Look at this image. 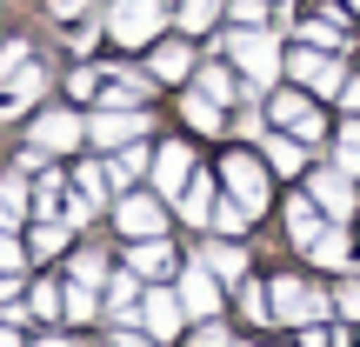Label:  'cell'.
Masks as SVG:
<instances>
[{
  "mask_svg": "<svg viewBox=\"0 0 360 347\" xmlns=\"http://www.w3.org/2000/svg\"><path fill=\"white\" fill-rule=\"evenodd\" d=\"M314 201H321L327 214H347V207H354V187H347V174H314Z\"/></svg>",
  "mask_w": 360,
  "mask_h": 347,
  "instance_id": "5bb4252c",
  "label": "cell"
},
{
  "mask_svg": "<svg viewBox=\"0 0 360 347\" xmlns=\"http://www.w3.org/2000/svg\"><path fill=\"white\" fill-rule=\"evenodd\" d=\"M107 301H114V314L141 308V281H134V274H120V281H114V294H107Z\"/></svg>",
  "mask_w": 360,
  "mask_h": 347,
  "instance_id": "603a6c76",
  "label": "cell"
},
{
  "mask_svg": "<svg viewBox=\"0 0 360 347\" xmlns=\"http://www.w3.org/2000/svg\"><path fill=\"white\" fill-rule=\"evenodd\" d=\"M27 308H34V314H53V308H60V294H53V287H34V301H27Z\"/></svg>",
  "mask_w": 360,
  "mask_h": 347,
  "instance_id": "e575fe53",
  "label": "cell"
},
{
  "mask_svg": "<svg viewBox=\"0 0 360 347\" xmlns=\"http://www.w3.org/2000/svg\"><path fill=\"white\" fill-rule=\"evenodd\" d=\"M180 308H187V314H200V321H207V314L220 308V287H214V267H193V274H180Z\"/></svg>",
  "mask_w": 360,
  "mask_h": 347,
  "instance_id": "30bf717a",
  "label": "cell"
},
{
  "mask_svg": "<svg viewBox=\"0 0 360 347\" xmlns=\"http://www.w3.org/2000/svg\"><path fill=\"white\" fill-rule=\"evenodd\" d=\"M240 220H247V207H240V201H227V207H214V227H240Z\"/></svg>",
  "mask_w": 360,
  "mask_h": 347,
  "instance_id": "1f68e13d",
  "label": "cell"
},
{
  "mask_svg": "<svg viewBox=\"0 0 360 347\" xmlns=\"http://www.w3.org/2000/svg\"><path fill=\"white\" fill-rule=\"evenodd\" d=\"M354 7H360V0H354Z\"/></svg>",
  "mask_w": 360,
  "mask_h": 347,
  "instance_id": "b9f144b4",
  "label": "cell"
},
{
  "mask_svg": "<svg viewBox=\"0 0 360 347\" xmlns=\"http://www.w3.org/2000/svg\"><path fill=\"white\" fill-rule=\"evenodd\" d=\"M340 94H347V101H354V107H360V80H347V87H340Z\"/></svg>",
  "mask_w": 360,
  "mask_h": 347,
  "instance_id": "f35d334b",
  "label": "cell"
},
{
  "mask_svg": "<svg viewBox=\"0 0 360 347\" xmlns=\"http://www.w3.org/2000/svg\"><path fill=\"white\" fill-rule=\"evenodd\" d=\"M147 168H154V154H147V147H141V134H134V141L120 147V160L107 168V180H114V187H127V180H141Z\"/></svg>",
  "mask_w": 360,
  "mask_h": 347,
  "instance_id": "4fadbf2b",
  "label": "cell"
},
{
  "mask_svg": "<svg viewBox=\"0 0 360 347\" xmlns=\"http://www.w3.org/2000/svg\"><path fill=\"white\" fill-rule=\"evenodd\" d=\"M200 94H207V101H227V94H233L227 67H207V74H200Z\"/></svg>",
  "mask_w": 360,
  "mask_h": 347,
  "instance_id": "484cf974",
  "label": "cell"
},
{
  "mask_svg": "<svg viewBox=\"0 0 360 347\" xmlns=\"http://www.w3.org/2000/svg\"><path fill=\"white\" fill-rule=\"evenodd\" d=\"M80 134H87V120H74V114H40L34 120V147L40 154H67Z\"/></svg>",
  "mask_w": 360,
  "mask_h": 347,
  "instance_id": "5b68a950",
  "label": "cell"
},
{
  "mask_svg": "<svg viewBox=\"0 0 360 347\" xmlns=\"http://www.w3.org/2000/svg\"><path fill=\"white\" fill-rule=\"evenodd\" d=\"M40 347H53V341H40Z\"/></svg>",
  "mask_w": 360,
  "mask_h": 347,
  "instance_id": "60d3db41",
  "label": "cell"
},
{
  "mask_svg": "<svg viewBox=\"0 0 360 347\" xmlns=\"http://www.w3.org/2000/svg\"><path fill=\"white\" fill-rule=\"evenodd\" d=\"M314 260H321V267H340V260H347V234H314V247H307Z\"/></svg>",
  "mask_w": 360,
  "mask_h": 347,
  "instance_id": "ffe728a7",
  "label": "cell"
},
{
  "mask_svg": "<svg viewBox=\"0 0 360 347\" xmlns=\"http://www.w3.org/2000/svg\"><path fill=\"white\" fill-rule=\"evenodd\" d=\"M307 40H314V47H340V40H347V27H340V20H314Z\"/></svg>",
  "mask_w": 360,
  "mask_h": 347,
  "instance_id": "4316f807",
  "label": "cell"
},
{
  "mask_svg": "<svg viewBox=\"0 0 360 347\" xmlns=\"http://www.w3.org/2000/svg\"><path fill=\"white\" fill-rule=\"evenodd\" d=\"M294 74L307 80L314 94H340V87H347V74H340V61H327V53H314V47H307V53H294Z\"/></svg>",
  "mask_w": 360,
  "mask_h": 347,
  "instance_id": "ba28073f",
  "label": "cell"
},
{
  "mask_svg": "<svg viewBox=\"0 0 360 347\" xmlns=\"http://www.w3.org/2000/svg\"><path fill=\"white\" fill-rule=\"evenodd\" d=\"M187 347H233V341H227V334H220V327H200V334H193Z\"/></svg>",
  "mask_w": 360,
  "mask_h": 347,
  "instance_id": "d590c367",
  "label": "cell"
},
{
  "mask_svg": "<svg viewBox=\"0 0 360 347\" xmlns=\"http://www.w3.org/2000/svg\"><path fill=\"white\" fill-rule=\"evenodd\" d=\"M214 20H220V0H187V7H180V27H187V34H207Z\"/></svg>",
  "mask_w": 360,
  "mask_h": 347,
  "instance_id": "ac0fdd59",
  "label": "cell"
},
{
  "mask_svg": "<svg viewBox=\"0 0 360 347\" xmlns=\"http://www.w3.org/2000/svg\"><path fill=\"white\" fill-rule=\"evenodd\" d=\"M141 314H147V327H154V334H174V327H180V294H147Z\"/></svg>",
  "mask_w": 360,
  "mask_h": 347,
  "instance_id": "9a60e30c",
  "label": "cell"
},
{
  "mask_svg": "<svg viewBox=\"0 0 360 347\" xmlns=\"http://www.w3.org/2000/svg\"><path fill=\"white\" fill-rule=\"evenodd\" d=\"M220 174H227V194L247 207V214H260V207H267V168H260L254 154H233Z\"/></svg>",
  "mask_w": 360,
  "mask_h": 347,
  "instance_id": "3957f363",
  "label": "cell"
},
{
  "mask_svg": "<svg viewBox=\"0 0 360 347\" xmlns=\"http://www.w3.org/2000/svg\"><path fill=\"white\" fill-rule=\"evenodd\" d=\"M141 127H147V120H127L120 107H114V114H94V120H87V134H94L101 147H127V141H134Z\"/></svg>",
  "mask_w": 360,
  "mask_h": 347,
  "instance_id": "7c38bea8",
  "label": "cell"
},
{
  "mask_svg": "<svg viewBox=\"0 0 360 347\" xmlns=\"http://www.w3.org/2000/svg\"><path fill=\"white\" fill-rule=\"evenodd\" d=\"M207 267H214V274H240L247 260H240V247H214V254H207Z\"/></svg>",
  "mask_w": 360,
  "mask_h": 347,
  "instance_id": "f1b7e54d",
  "label": "cell"
},
{
  "mask_svg": "<svg viewBox=\"0 0 360 347\" xmlns=\"http://www.w3.org/2000/svg\"><path fill=\"white\" fill-rule=\"evenodd\" d=\"M187 67H193V53L180 47V40H167V47H154V74H160V80H180Z\"/></svg>",
  "mask_w": 360,
  "mask_h": 347,
  "instance_id": "e0dca14e",
  "label": "cell"
},
{
  "mask_svg": "<svg viewBox=\"0 0 360 347\" xmlns=\"http://www.w3.org/2000/svg\"><path fill=\"white\" fill-rule=\"evenodd\" d=\"M267 160H274L281 174H300V168H307V141H294V134H274V141H267Z\"/></svg>",
  "mask_w": 360,
  "mask_h": 347,
  "instance_id": "2e32d148",
  "label": "cell"
},
{
  "mask_svg": "<svg viewBox=\"0 0 360 347\" xmlns=\"http://www.w3.org/2000/svg\"><path fill=\"white\" fill-rule=\"evenodd\" d=\"M120 227H127L134 241H154V234H160V201H147V194H127V201H120Z\"/></svg>",
  "mask_w": 360,
  "mask_h": 347,
  "instance_id": "8fae6325",
  "label": "cell"
},
{
  "mask_svg": "<svg viewBox=\"0 0 360 347\" xmlns=\"http://www.w3.org/2000/svg\"><path fill=\"white\" fill-rule=\"evenodd\" d=\"M233 20H240V27H260V0H233Z\"/></svg>",
  "mask_w": 360,
  "mask_h": 347,
  "instance_id": "d6a6232c",
  "label": "cell"
},
{
  "mask_svg": "<svg viewBox=\"0 0 360 347\" xmlns=\"http://www.w3.org/2000/svg\"><path fill=\"white\" fill-rule=\"evenodd\" d=\"M314 234H321V227H314V214L294 201V241H300V247H314Z\"/></svg>",
  "mask_w": 360,
  "mask_h": 347,
  "instance_id": "f546056e",
  "label": "cell"
},
{
  "mask_svg": "<svg viewBox=\"0 0 360 347\" xmlns=\"http://www.w3.org/2000/svg\"><path fill=\"white\" fill-rule=\"evenodd\" d=\"M340 174H360V127H340Z\"/></svg>",
  "mask_w": 360,
  "mask_h": 347,
  "instance_id": "44dd1931",
  "label": "cell"
},
{
  "mask_svg": "<svg viewBox=\"0 0 360 347\" xmlns=\"http://www.w3.org/2000/svg\"><path fill=\"white\" fill-rule=\"evenodd\" d=\"M0 347H20V334H13V327H0Z\"/></svg>",
  "mask_w": 360,
  "mask_h": 347,
  "instance_id": "74e56055",
  "label": "cell"
},
{
  "mask_svg": "<svg viewBox=\"0 0 360 347\" xmlns=\"http://www.w3.org/2000/svg\"><path fill=\"white\" fill-rule=\"evenodd\" d=\"M233 67H240L247 80H254V87H267L274 80V34H260V27H240V34H233Z\"/></svg>",
  "mask_w": 360,
  "mask_h": 347,
  "instance_id": "7a4b0ae2",
  "label": "cell"
},
{
  "mask_svg": "<svg viewBox=\"0 0 360 347\" xmlns=\"http://www.w3.org/2000/svg\"><path fill=\"white\" fill-rule=\"evenodd\" d=\"M0 87H7L13 101H34L40 94V67H34L27 47H0Z\"/></svg>",
  "mask_w": 360,
  "mask_h": 347,
  "instance_id": "277c9868",
  "label": "cell"
},
{
  "mask_svg": "<svg viewBox=\"0 0 360 347\" xmlns=\"http://www.w3.org/2000/svg\"><path fill=\"white\" fill-rule=\"evenodd\" d=\"M214 214V194H207V180H187V220H207Z\"/></svg>",
  "mask_w": 360,
  "mask_h": 347,
  "instance_id": "d4e9b609",
  "label": "cell"
},
{
  "mask_svg": "<svg viewBox=\"0 0 360 347\" xmlns=\"http://www.w3.org/2000/svg\"><path fill=\"white\" fill-rule=\"evenodd\" d=\"M60 308L74 314V321H87V314H94V287H87V281H74V294H67Z\"/></svg>",
  "mask_w": 360,
  "mask_h": 347,
  "instance_id": "83f0119b",
  "label": "cell"
},
{
  "mask_svg": "<svg viewBox=\"0 0 360 347\" xmlns=\"http://www.w3.org/2000/svg\"><path fill=\"white\" fill-rule=\"evenodd\" d=\"M60 247H67L60 220H40V227H34V254H60Z\"/></svg>",
  "mask_w": 360,
  "mask_h": 347,
  "instance_id": "7402d4cb",
  "label": "cell"
},
{
  "mask_svg": "<svg viewBox=\"0 0 360 347\" xmlns=\"http://www.w3.org/2000/svg\"><path fill=\"white\" fill-rule=\"evenodd\" d=\"M321 308H327V301L314 294V287H300V281H274V314H281V321H314Z\"/></svg>",
  "mask_w": 360,
  "mask_h": 347,
  "instance_id": "8992f818",
  "label": "cell"
},
{
  "mask_svg": "<svg viewBox=\"0 0 360 347\" xmlns=\"http://www.w3.org/2000/svg\"><path fill=\"white\" fill-rule=\"evenodd\" d=\"M167 267H174V254L160 241H141V247H134V274H167Z\"/></svg>",
  "mask_w": 360,
  "mask_h": 347,
  "instance_id": "d6986e66",
  "label": "cell"
},
{
  "mask_svg": "<svg viewBox=\"0 0 360 347\" xmlns=\"http://www.w3.org/2000/svg\"><path fill=\"white\" fill-rule=\"evenodd\" d=\"M114 347H147V341H127V334H120V341H114Z\"/></svg>",
  "mask_w": 360,
  "mask_h": 347,
  "instance_id": "ab89813d",
  "label": "cell"
},
{
  "mask_svg": "<svg viewBox=\"0 0 360 347\" xmlns=\"http://www.w3.org/2000/svg\"><path fill=\"white\" fill-rule=\"evenodd\" d=\"M13 267H20V241L0 227V274H13Z\"/></svg>",
  "mask_w": 360,
  "mask_h": 347,
  "instance_id": "4dcf8cb0",
  "label": "cell"
},
{
  "mask_svg": "<svg viewBox=\"0 0 360 347\" xmlns=\"http://www.w3.org/2000/svg\"><path fill=\"white\" fill-rule=\"evenodd\" d=\"M187 120H193L200 134H214V127H220V114H214V101H207V94H193V101H187Z\"/></svg>",
  "mask_w": 360,
  "mask_h": 347,
  "instance_id": "cb8c5ba5",
  "label": "cell"
},
{
  "mask_svg": "<svg viewBox=\"0 0 360 347\" xmlns=\"http://www.w3.org/2000/svg\"><path fill=\"white\" fill-rule=\"evenodd\" d=\"M187 180H193V154H187V147H160V154H154V187L160 194H187Z\"/></svg>",
  "mask_w": 360,
  "mask_h": 347,
  "instance_id": "52a82bcc",
  "label": "cell"
},
{
  "mask_svg": "<svg viewBox=\"0 0 360 347\" xmlns=\"http://www.w3.org/2000/svg\"><path fill=\"white\" fill-rule=\"evenodd\" d=\"M107 34H114L120 47H147V40L160 34V0H114Z\"/></svg>",
  "mask_w": 360,
  "mask_h": 347,
  "instance_id": "6da1fadb",
  "label": "cell"
},
{
  "mask_svg": "<svg viewBox=\"0 0 360 347\" xmlns=\"http://www.w3.org/2000/svg\"><path fill=\"white\" fill-rule=\"evenodd\" d=\"M274 120H281L294 141H314V134H321V114H314L300 94H274Z\"/></svg>",
  "mask_w": 360,
  "mask_h": 347,
  "instance_id": "9c48e42d",
  "label": "cell"
},
{
  "mask_svg": "<svg viewBox=\"0 0 360 347\" xmlns=\"http://www.w3.org/2000/svg\"><path fill=\"white\" fill-rule=\"evenodd\" d=\"M340 308H347V314H360V281H354V287H340Z\"/></svg>",
  "mask_w": 360,
  "mask_h": 347,
  "instance_id": "8d00e7d4",
  "label": "cell"
},
{
  "mask_svg": "<svg viewBox=\"0 0 360 347\" xmlns=\"http://www.w3.org/2000/svg\"><path fill=\"white\" fill-rule=\"evenodd\" d=\"M74 274H80V281L94 287V281H101V254H80V260H74Z\"/></svg>",
  "mask_w": 360,
  "mask_h": 347,
  "instance_id": "836d02e7",
  "label": "cell"
}]
</instances>
